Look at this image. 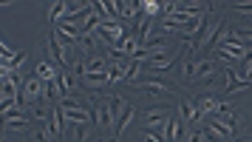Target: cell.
<instances>
[{
  "mask_svg": "<svg viewBox=\"0 0 252 142\" xmlns=\"http://www.w3.org/2000/svg\"><path fill=\"white\" fill-rule=\"evenodd\" d=\"M43 97H46V83H43L37 74L34 77H26L23 80V91H20V103L29 106V108H34Z\"/></svg>",
  "mask_w": 252,
  "mask_h": 142,
  "instance_id": "1",
  "label": "cell"
},
{
  "mask_svg": "<svg viewBox=\"0 0 252 142\" xmlns=\"http://www.w3.org/2000/svg\"><path fill=\"white\" fill-rule=\"evenodd\" d=\"M96 35H99V40H102L108 48L119 46V43L127 37V35H125V26H122V23H99Z\"/></svg>",
  "mask_w": 252,
  "mask_h": 142,
  "instance_id": "2",
  "label": "cell"
},
{
  "mask_svg": "<svg viewBox=\"0 0 252 142\" xmlns=\"http://www.w3.org/2000/svg\"><path fill=\"white\" fill-rule=\"evenodd\" d=\"M136 88H142L145 94H150V97H173L176 94V88L173 85H167L164 80H156V77H145V80H136Z\"/></svg>",
  "mask_w": 252,
  "mask_h": 142,
  "instance_id": "3",
  "label": "cell"
},
{
  "mask_svg": "<svg viewBox=\"0 0 252 142\" xmlns=\"http://www.w3.org/2000/svg\"><path fill=\"white\" fill-rule=\"evenodd\" d=\"M46 48L48 51H51V57H54V63H57L60 69L65 71L71 66L68 63V57H65V51H68V48L63 46V43H60V37L54 35V29H51V32H48V37H46Z\"/></svg>",
  "mask_w": 252,
  "mask_h": 142,
  "instance_id": "4",
  "label": "cell"
},
{
  "mask_svg": "<svg viewBox=\"0 0 252 142\" xmlns=\"http://www.w3.org/2000/svg\"><path fill=\"white\" fill-rule=\"evenodd\" d=\"M54 35L60 37V43H65V46H77L80 37H82V29L80 26H74V23H68V20H63V23L54 26Z\"/></svg>",
  "mask_w": 252,
  "mask_h": 142,
  "instance_id": "5",
  "label": "cell"
},
{
  "mask_svg": "<svg viewBox=\"0 0 252 142\" xmlns=\"http://www.w3.org/2000/svg\"><path fill=\"white\" fill-rule=\"evenodd\" d=\"M193 103H195V111H198V119H207V117H216L218 114V97L216 94H198Z\"/></svg>",
  "mask_w": 252,
  "mask_h": 142,
  "instance_id": "6",
  "label": "cell"
},
{
  "mask_svg": "<svg viewBox=\"0 0 252 142\" xmlns=\"http://www.w3.org/2000/svg\"><path fill=\"white\" fill-rule=\"evenodd\" d=\"M224 35V20H216V23H207L204 35H201V46L198 51H210V48L216 46V40Z\"/></svg>",
  "mask_w": 252,
  "mask_h": 142,
  "instance_id": "7",
  "label": "cell"
},
{
  "mask_svg": "<svg viewBox=\"0 0 252 142\" xmlns=\"http://www.w3.org/2000/svg\"><path fill=\"white\" fill-rule=\"evenodd\" d=\"M94 125L96 128H114L116 125V117H114V111H111V103L108 100H99L96 103V119H94Z\"/></svg>",
  "mask_w": 252,
  "mask_h": 142,
  "instance_id": "8",
  "label": "cell"
},
{
  "mask_svg": "<svg viewBox=\"0 0 252 142\" xmlns=\"http://www.w3.org/2000/svg\"><path fill=\"white\" fill-rule=\"evenodd\" d=\"M20 91H23V83L17 80V74H3V85H0V94L3 100H20ZM23 106V103H20Z\"/></svg>",
  "mask_w": 252,
  "mask_h": 142,
  "instance_id": "9",
  "label": "cell"
},
{
  "mask_svg": "<svg viewBox=\"0 0 252 142\" xmlns=\"http://www.w3.org/2000/svg\"><path fill=\"white\" fill-rule=\"evenodd\" d=\"M60 66L57 63H48V60H40V63H37V69H34V74L37 77H40V80H43V83H54V80H57L60 77Z\"/></svg>",
  "mask_w": 252,
  "mask_h": 142,
  "instance_id": "10",
  "label": "cell"
},
{
  "mask_svg": "<svg viewBox=\"0 0 252 142\" xmlns=\"http://www.w3.org/2000/svg\"><path fill=\"white\" fill-rule=\"evenodd\" d=\"M179 114H182V128H184V134H190V128H193V122L198 119L195 103H190V100H184L182 106H179Z\"/></svg>",
  "mask_w": 252,
  "mask_h": 142,
  "instance_id": "11",
  "label": "cell"
},
{
  "mask_svg": "<svg viewBox=\"0 0 252 142\" xmlns=\"http://www.w3.org/2000/svg\"><path fill=\"white\" fill-rule=\"evenodd\" d=\"M173 54L170 51H161V54H153V57H148V69L150 71H167L173 66Z\"/></svg>",
  "mask_w": 252,
  "mask_h": 142,
  "instance_id": "12",
  "label": "cell"
},
{
  "mask_svg": "<svg viewBox=\"0 0 252 142\" xmlns=\"http://www.w3.org/2000/svg\"><path fill=\"white\" fill-rule=\"evenodd\" d=\"M182 119L179 117H170L167 119V125H164V134H161V140L164 142H179L182 140Z\"/></svg>",
  "mask_w": 252,
  "mask_h": 142,
  "instance_id": "13",
  "label": "cell"
},
{
  "mask_svg": "<svg viewBox=\"0 0 252 142\" xmlns=\"http://www.w3.org/2000/svg\"><path fill=\"white\" fill-rule=\"evenodd\" d=\"M216 77V63L213 60H195V80H213Z\"/></svg>",
  "mask_w": 252,
  "mask_h": 142,
  "instance_id": "14",
  "label": "cell"
},
{
  "mask_svg": "<svg viewBox=\"0 0 252 142\" xmlns=\"http://www.w3.org/2000/svg\"><path fill=\"white\" fill-rule=\"evenodd\" d=\"M133 117H136V108L127 103L125 111H122V117H119V122H116V128H114V140H119V137H122V131H125L130 122H133Z\"/></svg>",
  "mask_w": 252,
  "mask_h": 142,
  "instance_id": "15",
  "label": "cell"
},
{
  "mask_svg": "<svg viewBox=\"0 0 252 142\" xmlns=\"http://www.w3.org/2000/svg\"><path fill=\"white\" fill-rule=\"evenodd\" d=\"M3 128H9V131H29V128H32V122H29L23 114H12V117H3Z\"/></svg>",
  "mask_w": 252,
  "mask_h": 142,
  "instance_id": "16",
  "label": "cell"
},
{
  "mask_svg": "<svg viewBox=\"0 0 252 142\" xmlns=\"http://www.w3.org/2000/svg\"><path fill=\"white\" fill-rule=\"evenodd\" d=\"M63 119H65V114H63V108L54 103V114H51V122H48V128H51V137H54V140L63 137Z\"/></svg>",
  "mask_w": 252,
  "mask_h": 142,
  "instance_id": "17",
  "label": "cell"
},
{
  "mask_svg": "<svg viewBox=\"0 0 252 142\" xmlns=\"http://www.w3.org/2000/svg\"><path fill=\"white\" fill-rule=\"evenodd\" d=\"M96 40H99L96 32H82V37H80V43H77V46H80V51L85 54V57H91V51L96 48Z\"/></svg>",
  "mask_w": 252,
  "mask_h": 142,
  "instance_id": "18",
  "label": "cell"
},
{
  "mask_svg": "<svg viewBox=\"0 0 252 142\" xmlns=\"http://www.w3.org/2000/svg\"><path fill=\"white\" fill-rule=\"evenodd\" d=\"M216 122L227 131L229 137H235V131H238V119H235V114H232V111H229V114H218Z\"/></svg>",
  "mask_w": 252,
  "mask_h": 142,
  "instance_id": "19",
  "label": "cell"
},
{
  "mask_svg": "<svg viewBox=\"0 0 252 142\" xmlns=\"http://www.w3.org/2000/svg\"><path fill=\"white\" fill-rule=\"evenodd\" d=\"M105 74H108V80H111V83L127 80V69L122 66V60H119V63H108V71H105Z\"/></svg>",
  "mask_w": 252,
  "mask_h": 142,
  "instance_id": "20",
  "label": "cell"
},
{
  "mask_svg": "<svg viewBox=\"0 0 252 142\" xmlns=\"http://www.w3.org/2000/svg\"><path fill=\"white\" fill-rule=\"evenodd\" d=\"M119 14H122V17H130V20L145 17V12H142V3H119Z\"/></svg>",
  "mask_w": 252,
  "mask_h": 142,
  "instance_id": "21",
  "label": "cell"
},
{
  "mask_svg": "<svg viewBox=\"0 0 252 142\" xmlns=\"http://www.w3.org/2000/svg\"><path fill=\"white\" fill-rule=\"evenodd\" d=\"M80 80L88 85V88H102V85L111 83V80H108V74H82Z\"/></svg>",
  "mask_w": 252,
  "mask_h": 142,
  "instance_id": "22",
  "label": "cell"
},
{
  "mask_svg": "<svg viewBox=\"0 0 252 142\" xmlns=\"http://www.w3.org/2000/svg\"><path fill=\"white\" fill-rule=\"evenodd\" d=\"M57 83H60V91H63V97H71V91H74V77L68 74V69L60 71Z\"/></svg>",
  "mask_w": 252,
  "mask_h": 142,
  "instance_id": "23",
  "label": "cell"
},
{
  "mask_svg": "<svg viewBox=\"0 0 252 142\" xmlns=\"http://www.w3.org/2000/svg\"><path fill=\"white\" fill-rule=\"evenodd\" d=\"M182 80H184V83H193V80H195V60L193 57H184L182 60Z\"/></svg>",
  "mask_w": 252,
  "mask_h": 142,
  "instance_id": "24",
  "label": "cell"
},
{
  "mask_svg": "<svg viewBox=\"0 0 252 142\" xmlns=\"http://www.w3.org/2000/svg\"><path fill=\"white\" fill-rule=\"evenodd\" d=\"M91 134V122H74V140L77 142H85Z\"/></svg>",
  "mask_w": 252,
  "mask_h": 142,
  "instance_id": "25",
  "label": "cell"
},
{
  "mask_svg": "<svg viewBox=\"0 0 252 142\" xmlns=\"http://www.w3.org/2000/svg\"><path fill=\"white\" fill-rule=\"evenodd\" d=\"M142 12H145V17H156V14H161V3H156V0H142Z\"/></svg>",
  "mask_w": 252,
  "mask_h": 142,
  "instance_id": "26",
  "label": "cell"
},
{
  "mask_svg": "<svg viewBox=\"0 0 252 142\" xmlns=\"http://www.w3.org/2000/svg\"><path fill=\"white\" fill-rule=\"evenodd\" d=\"M241 83H244V80L238 77V71H235V69H227V80H224L227 91H232V88H235V85H241Z\"/></svg>",
  "mask_w": 252,
  "mask_h": 142,
  "instance_id": "27",
  "label": "cell"
},
{
  "mask_svg": "<svg viewBox=\"0 0 252 142\" xmlns=\"http://www.w3.org/2000/svg\"><path fill=\"white\" fill-rule=\"evenodd\" d=\"M229 9L241 14H252V3H229Z\"/></svg>",
  "mask_w": 252,
  "mask_h": 142,
  "instance_id": "28",
  "label": "cell"
},
{
  "mask_svg": "<svg viewBox=\"0 0 252 142\" xmlns=\"http://www.w3.org/2000/svg\"><path fill=\"white\" fill-rule=\"evenodd\" d=\"M14 57V48L9 43H0V60H12Z\"/></svg>",
  "mask_w": 252,
  "mask_h": 142,
  "instance_id": "29",
  "label": "cell"
},
{
  "mask_svg": "<svg viewBox=\"0 0 252 142\" xmlns=\"http://www.w3.org/2000/svg\"><path fill=\"white\" fill-rule=\"evenodd\" d=\"M238 142H252V137H244V140H238Z\"/></svg>",
  "mask_w": 252,
  "mask_h": 142,
  "instance_id": "30",
  "label": "cell"
},
{
  "mask_svg": "<svg viewBox=\"0 0 252 142\" xmlns=\"http://www.w3.org/2000/svg\"><path fill=\"white\" fill-rule=\"evenodd\" d=\"M105 142H119V140H105Z\"/></svg>",
  "mask_w": 252,
  "mask_h": 142,
  "instance_id": "31",
  "label": "cell"
},
{
  "mask_svg": "<svg viewBox=\"0 0 252 142\" xmlns=\"http://www.w3.org/2000/svg\"><path fill=\"white\" fill-rule=\"evenodd\" d=\"M3 142H12V140H3Z\"/></svg>",
  "mask_w": 252,
  "mask_h": 142,
  "instance_id": "32",
  "label": "cell"
}]
</instances>
